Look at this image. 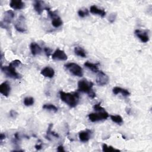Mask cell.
Returning <instances> with one entry per match:
<instances>
[{
  "label": "cell",
  "instance_id": "6da1fadb",
  "mask_svg": "<svg viewBox=\"0 0 152 152\" xmlns=\"http://www.w3.org/2000/svg\"><path fill=\"white\" fill-rule=\"evenodd\" d=\"M59 96L61 100L70 107H75L79 102V95L77 93H65L61 90L59 91Z\"/></svg>",
  "mask_w": 152,
  "mask_h": 152
},
{
  "label": "cell",
  "instance_id": "7a4b0ae2",
  "mask_svg": "<svg viewBox=\"0 0 152 152\" xmlns=\"http://www.w3.org/2000/svg\"><path fill=\"white\" fill-rule=\"evenodd\" d=\"M93 83L86 79L81 80L78 82V90L88 94V96L92 99L96 97V93L92 89Z\"/></svg>",
  "mask_w": 152,
  "mask_h": 152
},
{
  "label": "cell",
  "instance_id": "3957f363",
  "mask_svg": "<svg viewBox=\"0 0 152 152\" xmlns=\"http://www.w3.org/2000/svg\"><path fill=\"white\" fill-rule=\"evenodd\" d=\"M15 68V67L9 64L8 66H1V69L7 77H10L13 79H20L21 76L18 72H17Z\"/></svg>",
  "mask_w": 152,
  "mask_h": 152
},
{
  "label": "cell",
  "instance_id": "277c9868",
  "mask_svg": "<svg viewBox=\"0 0 152 152\" xmlns=\"http://www.w3.org/2000/svg\"><path fill=\"white\" fill-rule=\"evenodd\" d=\"M65 68L74 75L77 77H82L83 75V71L82 68L76 63L70 62L65 65Z\"/></svg>",
  "mask_w": 152,
  "mask_h": 152
},
{
  "label": "cell",
  "instance_id": "5b68a950",
  "mask_svg": "<svg viewBox=\"0 0 152 152\" xmlns=\"http://www.w3.org/2000/svg\"><path fill=\"white\" fill-rule=\"evenodd\" d=\"M14 17V13L12 10L6 11L4 14L3 20L0 23L1 27L5 29H8L9 24L11 23Z\"/></svg>",
  "mask_w": 152,
  "mask_h": 152
},
{
  "label": "cell",
  "instance_id": "8992f818",
  "mask_svg": "<svg viewBox=\"0 0 152 152\" xmlns=\"http://www.w3.org/2000/svg\"><path fill=\"white\" fill-rule=\"evenodd\" d=\"M109 116L108 113L105 110L99 111L97 113H91L88 115V119L93 122L106 119Z\"/></svg>",
  "mask_w": 152,
  "mask_h": 152
},
{
  "label": "cell",
  "instance_id": "52a82bcc",
  "mask_svg": "<svg viewBox=\"0 0 152 152\" xmlns=\"http://www.w3.org/2000/svg\"><path fill=\"white\" fill-rule=\"evenodd\" d=\"M14 27L15 29L19 32L24 33L27 31V26L26 23V20H25V17L23 15H20L18 17L16 23H15Z\"/></svg>",
  "mask_w": 152,
  "mask_h": 152
},
{
  "label": "cell",
  "instance_id": "ba28073f",
  "mask_svg": "<svg viewBox=\"0 0 152 152\" xmlns=\"http://www.w3.org/2000/svg\"><path fill=\"white\" fill-rule=\"evenodd\" d=\"M109 81V77L102 71H99L96 77V83L100 86L106 85Z\"/></svg>",
  "mask_w": 152,
  "mask_h": 152
},
{
  "label": "cell",
  "instance_id": "9c48e42d",
  "mask_svg": "<svg viewBox=\"0 0 152 152\" xmlns=\"http://www.w3.org/2000/svg\"><path fill=\"white\" fill-rule=\"evenodd\" d=\"M34 8L39 15H40L44 10H47L48 8H49V7L45 4V2L42 1H35Z\"/></svg>",
  "mask_w": 152,
  "mask_h": 152
},
{
  "label": "cell",
  "instance_id": "30bf717a",
  "mask_svg": "<svg viewBox=\"0 0 152 152\" xmlns=\"http://www.w3.org/2000/svg\"><path fill=\"white\" fill-rule=\"evenodd\" d=\"M135 34L143 43H146L149 41L148 33L147 30H141L137 29L135 30Z\"/></svg>",
  "mask_w": 152,
  "mask_h": 152
},
{
  "label": "cell",
  "instance_id": "8fae6325",
  "mask_svg": "<svg viewBox=\"0 0 152 152\" xmlns=\"http://www.w3.org/2000/svg\"><path fill=\"white\" fill-rule=\"evenodd\" d=\"M52 58L55 60L66 61L68 57L64 50L57 49L52 54Z\"/></svg>",
  "mask_w": 152,
  "mask_h": 152
},
{
  "label": "cell",
  "instance_id": "7c38bea8",
  "mask_svg": "<svg viewBox=\"0 0 152 152\" xmlns=\"http://www.w3.org/2000/svg\"><path fill=\"white\" fill-rule=\"evenodd\" d=\"M11 90L10 85L8 81H5L0 85V93L5 97H8Z\"/></svg>",
  "mask_w": 152,
  "mask_h": 152
},
{
  "label": "cell",
  "instance_id": "4fadbf2b",
  "mask_svg": "<svg viewBox=\"0 0 152 152\" xmlns=\"http://www.w3.org/2000/svg\"><path fill=\"white\" fill-rule=\"evenodd\" d=\"M90 11L91 13L93 14H97L99 15H100L102 17H104L106 15V11L104 10V9L99 8L96 5H91L90 8Z\"/></svg>",
  "mask_w": 152,
  "mask_h": 152
},
{
  "label": "cell",
  "instance_id": "5bb4252c",
  "mask_svg": "<svg viewBox=\"0 0 152 152\" xmlns=\"http://www.w3.org/2000/svg\"><path fill=\"white\" fill-rule=\"evenodd\" d=\"M40 74L45 77L52 78L55 75V71L52 68L49 66H46L43 69H42Z\"/></svg>",
  "mask_w": 152,
  "mask_h": 152
},
{
  "label": "cell",
  "instance_id": "9a60e30c",
  "mask_svg": "<svg viewBox=\"0 0 152 152\" xmlns=\"http://www.w3.org/2000/svg\"><path fill=\"white\" fill-rule=\"evenodd\" d=\"M10 6L14 10H21L24 7V3L21 0H11Z\"/></svg>",
  "mask_w": 152,
  "mask_h": 152
},
{
  "label": "cell",
  "instance_id": "2e32d148",
  "mask_svg": "<svg viewBox=\"0 0 152 152\" xmlns=\"http://www.w3.org/2000/svg\"><path fill=\"white\" fill-rule=\"evenodd\" d=\"M90 133H91V131L88 129L80 131L78 134L80 140L82 142L88 141L90 138Z\"/></svg>",
  "mask_w": 152,
  "mask_h": 152
},
{
  "label": "cell",
  "instance_id": "e0dca14e",
  "mask_svg": "<svg viewBox=\"0 0 152 152\" xmlns=\"http://www.w3.org/2000/svg\"><path fill=\"white\" fill-rule=\"evenodd\" d=\"M31 52L33 55H39L42 52V48L36 42H31L30 46Z\"/></svg>",
  "mask_w": 152,
  "mask_h": 152
},
{
  "label": "cell",
  "instance_id": "ac0fdd59",
  "mask_svg": "<svg viewBox=\"0 0 152 152\" xmlns=\"http://www.w3.org/2000/svg\"><path fill=\"white\" fill-rule=\"evenodd\" d=\"M112 91H113V93L116 95L119 93H121L122 96L124 97H127L130 95V93L127 90L122 88L121 87H115L113 88Z\"/></svg>",
  "mask_w": 152,
  "mask_h": 152
},
{
  "label": "cell",
  "instance_id": "d6986e66",
  "mask_svg": "<svg viewBox=\"0 0 152 152\" xmlns=\"http://www.w3.org/2000/svg\"><path fill=\"white\" fill-rule=\"evenodd\" d=\"M84 66L90 69L93 72H98L99 68H98V64H93L91 63L88 61H87L84 63Z\"/></svg>",
  "mask_w": 152,
  "mask_h": 152
},
{
  "label": "cell",
  "instance_id": "ffe728a7",
  "mask_svg": "<svg viewBox=\"0 0 152 152\" xmlns=\"http://www.w3.org/2000/svg\"><path fill=\"white\" fill-rule=\"evenodd\" d=\"M74 52L77 56H79L80 57L86 58V56H87L86 51L81 47L75 46L74 48Z\"/></svg>",
  "mask_w": 152,
  "mask_h": 152
},
{
  "label": "cell",
  "instance_id": "44dd1931",
  "mask_svg": "<svg viewBox=\"0 0 152 152\" xmlns=\"http://www.w3.org/2000/svg\"><path fill=\"white\" fill-rule=\"evenodd\" d=\"M62 21L59 16H56L55 17L52 18V24L55 27H59L62 25Z\"/></svg>",
  "mask_w": 152,
  "mask_h": 152
},
{
  "label": "cell",
  "instance_id": "7402d4cb",
  "mask_svg": "<svg viewBox=\"0 0 152 152\" xmlns=\"http://www.w3.org/2000/svg\"><path fill=\"white\" fill-rule=\"evenodd\" d=\"M43 109L48 110H50V111H53L55 113L58 111V108L53 104H45L43 106Z\"/></svg>",
  "mask_w": 152,
  "mask_h": 152
},
{
  "label": "cell",
  "instance_id": "603a6c76",
  "mask_svg": "<svg viewBox=\"0 0 152 152\" xmlns=\"http://www.w3.org/2000/svg\"><path fill=\"white\" fill-rule=\"evenodd\" d=\"M110 119L111 120L116 123V124H121L123 122V119L120 116V115H110Z\"/></svg>",
  "mask_w": 152,
  "mask_h": 152
},
{
  "label": "cell",
  "instance_id": "cb8c5ba5",
  "mask_svg": "<svg viewBox=\"0 0 152 152\" xmlns=\"http://www.w3.org/2000/svg\"><path fill=\"white\" fill-rule=\"evenodd\" d=\"M102 150H103V151H104V152H111V151H119L118 149H115L112 146H107V144H103L102 145Z\"/></svg>",
  "mask_w": 152,
  "mask_h": 152
},
{
  "label": "cell",
  "instance_id": "d4e9b609",
  "mask_svg": "<svg viewBox=\"0 0 152 152\" xmlns=\"http://www.w3.org/2000/svg\"><path fill=\"white\" fill-rule=\"evenodd\" d=\"M34 99L32 97H27L24 99V104L26 106H30L34 104Z\"/></svg>",
  "mask_w": 152,
  "mask_h": 152
},
{
  "label": "cell",
  "instance_id": "484cf974",
  "mask_svg": "<svg viewBox=\"0 0 152 152\" xmlns=\"http://www.w3.org/2000/svg\"><path fill=\"white\" fill-rule=\"evenodd\" d=\"M78 14L79 17H80L81 18H84L86 16L88 15V10L87 8L80 9L78 11Z\"/></svg>",
  "mask_w": 152,
  "mask_h": 152
},
{
  "label": "cell",
  "instance_id": "4316f807",
  "mask_svg": "<svg viewBox=\"0 0 152 152\" xmlns=\"http://www.w3.org/2000/svg\"><path fill=\"white\" fill-rule=\"evenodd\" d=\"M93 109H94L96 111H97V112L105 110L101 106L100 103H97V104H94V105L93 106Z\"/></svg>",
  "mask_w": 152,
  "mask_h": 152
},
{
  "label": "cell",
  "instance_id": "83f0119b",
  "mask_svg": "<svg viewBox=\"0 0 152 152\" xmlns=\"http://www.w3.org/2000/svg\"><path fill=\"white\" fill-rule=\"evenodd\" d=\"M21 64V61H20V60L15 59V60L12 61L10 64L11 65H12V66H14V67H17V66H18V65H20Z\"/></svg>",
  "mask_w": 152,
  "mask_h": 152
},
{
  "label": "cell",
  "instance_id": "f1b7e54d",
  "mask_svg": "<svg viewBox=\"0 0 152 152\" xmlns=\"http://www.w3.org/2000/svg\"><path fill=\"white\" fill-rule=\"evenodd\" d=\"M44 51L46 55V56L48 57L50 55V53H51V49L49 48H47V47H45L44 48Z\"/></svg>",
  "mask_w": 152,
  "mask_h": 152
},
{
  "label": "cell",
  "instance_id": "f546056e",
  "mask_svg": "<svg viewBox=\"0 0 152 152\" xmlns=\"http://www.w3.org/2000/svg\"><path fill=\"white\" fill-rule=\"evenodd\" d=\"M116 14H112L110 17H109V20L110 23H113L115 20V18H116Z\"/></svg>",
  "mask_w": 152,
  "mask_h": 152
},
{
  "label": "cell",
  "instance_id": "4dcf8cb0",
  "mask_svg": "<svg viewBox=\"0 0 152 152\" xmlns=\"http://www.w3.org/2000/svg\"><path fill=\"white\" fill-rule=\"evenodd\" d=\"M17 115H18V113H17L16 111H15V110H11L10 111V116H11L12 118H15Z\"/></svg>",
  "mask_w": 152,
  "mask_h": 152
},
{
  "label": "cell",
  "instance_id": "1f68e13d",
  "mask_svg": "<svg viewBox=\"0 0 152 152\" xmlns=\"http://www.w3.org/2000/svg\"><path fill=\"white\" fill-rule=\"evenodd\" d=\"M57 150L59 152H62V151H65V150L64 148V147L62 145H59L57 148Z\"/></svg>",
  "mask_w": 152,
  "mask_h": 152
},
{
  "label": "cell",
  "instance_id": "d6a6232c",
  "mask_svg": "<svg viewBox=\"0 0 152 152\" xmlns=\"http://www.w3.org/2000/svg\"><path fill=\"white\" fill-rule=\"evenodd\" d=\"M34 147H35V148H36V150H40V149L42 148V144H37V145H36L34 146Z\"/></svg>",
  "mask_w": 152,
  "mask_h": 152
},
{
  "label": "cell",
  "instance_id": "836d02e7",
  "mask_svg": "<svg viewBox=\"0 0 152 152\" xmlns=\"http://www.w3.org/2000/svg\"><path fill=\"white\" fill-rule=\"evenodd\" d=\"M5 135L4 134H3V133H1V135H0L1 142H2V140H3L4 139H5Z\"/></svg>",
  "mask_w": 152,
  "mask_h": 152
}]
</instances>
